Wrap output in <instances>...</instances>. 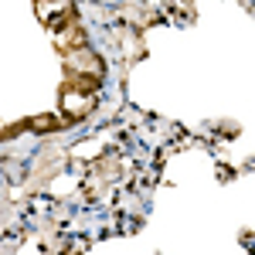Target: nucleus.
<instances>
[{
  "label": "nucleus",
  "instance_id": "nucleus-1",
  "mask_svg": "<svg viewBox=\"0 0 255 255\" xmlns=\"http://www.w3.org/2000/svg\"><path fill=\"white\" fill-rule=\"evenodd\" d=\"M27 126H31V129H51V126H58V119H51V116H44V119H31Z\"/></svg>",
  "mask_w": 255,
  "mask_h": 255
}]
</instances>
